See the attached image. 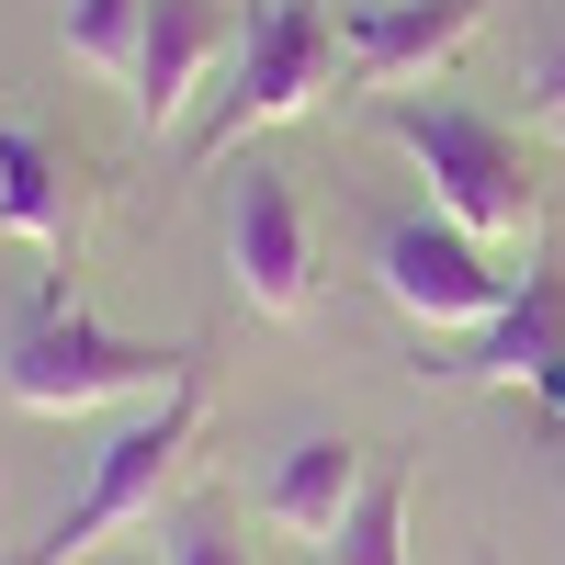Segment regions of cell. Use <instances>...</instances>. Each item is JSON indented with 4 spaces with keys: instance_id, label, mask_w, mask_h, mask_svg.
<instances>
[{
    "instance_id": "cell-9",
    "label": "cell",
    "mask_w": 565,
    "mask_h": 565,
    "mask_svg": "<svg viewBox=\"0 0 565 565\" xmlns=\"http://www.w3.org/2000/svg\"><path fill=\"white\" fill-rule=\"evenodd\" d=\"M226 45H238V0H148V34H136V125H181L193 114V90L226 68Z\"/></svg>"
},
{
    "instance_id": "cell-13",
    "label": "cell",
    "mask_w": 565,
    "mask_h": 565,
    "mask_svg": "<svg viewBox=\"0 0 565 565\" xmlns=\"http://www.w3.org/2000/svg\"><path fill=\"white\" fill-rule=\"evenodd\" d=\"M317 565H407V476H396V463L362 487V509L340 521V543H328Z\"/></svg>"
},
{
    "instance_id": "cell-5",
    "label": "cell",
    "mask_w": 565,
    "mask_h": 565,
    "mask_svg": "<svg viewBox=\"0 0 565 565\" xmlns=\"http://www.w3.org/2000/svg\"><path fill=\"white\" fill-rule=\"evenodd\" d=\"M418 385H532L554 441H565V271L532 260L521 282H509V306L487 328H463L452 351L418 340Z\"/></svg>"
},
{
    "instance_id": "cell-8",
    "label": "cell",
    "mask_w": 565,
    "mask_h": 565,
    "mask_svg": "<svg viewBox=\"0 0 565 565\" xmlns=\"http://www.w3.org/2000/svg\"><path fill=\"white\" fill-rule=\"evenodd\" d=\"M476 23H487V0H351V12H340V79L407 90V79L452 68Z\"/></svg>"
},
{
    "instance_id": "cell-4",
    "label": "cell",
    "mask_w": 565,
    "mask_h": 565,
    "mask_svg": "<svg viewBox=\"0 0 565 565\" xmlns=\"http://www.w3.org/2000/svg\"><path fill=\"white\" fill-rule=\"evenodd\" d=\"M373 125L396 136V148L418 159V181H430V215H452L463 238H521L532 226V159H521V136H509L498 114L476 103H407V90H385L373 103Z\"/></svg>"
},
{
    "instance_id": "cell-14",
    "label": "cell",
    "mask_w": 565,
    "mask_h": 565,
    "mask_svg": "<svg viewBox=\"0 0 565 565\" xmlns=\"http://www.w3.org/2000/svg\"><path fill=\"white\" fill-rule=\"evenodd\" d=\"M159 565H249V543H238V521L215 498H193V509L159 521Z\"/></svg>"
},
{
    "instance_id": "cell-7",
    "label": "cell",
    "mask_w": 565,
    "mask_h": 565,
    "mask_svg": "<svg viewBox=\"0 0 565 565\" xmlns=\"http://www.w3.org/2000/svg\"><path fill=\"white\" fill-rule=\"evenodd\" d=\"M226 271H238V306L249 317H306L317 306V226L295 204V181L271 159H249L226 181Z\"/></svg>"
},
{
    "instance_id": "cell-6",
    "label": "cell",
    "mask_w": 565,
    "mask_h": 565,
    "mask_svg": "<svg viewBox=\"0 0 565 565\" xmlns=\"http://www.w3.org/2000/svg\"><path fill=\"white\" fill-rule=\"evenodd\" d=\"M373 282H385V306L418 317L430 340L487 328V317L509 306V271L487 260V238H463L452 215H396L385 238H373Z\"/></svg>"
},
{
    "instance_id": "cell-11",
    "label": "cell",
    "mask_w": 565,
    "mask_h": 565,
    "mask_svg": "<svg viewBox=\"0 0 565 565\" xmlns=\"http://www.w3.org/2000/svg\"><path fill=\"white\" fill-rule=\"evenodd\" d=\"M0 238L45 249V271H79V193L34 125H0Z\"/></svg>"
},
{
    "instance_id": "cell-2",
    "label": "cell",
    "mask_w": 565,
    "mask_h": 565,
    "mask_svg": "<svg viewBox=\"0 0 565 565\" xmlns=\"http://www.w3.org/2000/svg\"><path fill=\"white\" fill-rule=\"evenodd\" d=\"M340 79V12L328 0H238V45L215 68V103L193 114V170H215L226 148H249L260 125L317 114V90Z\"/></svg>"
},
{
    "instance_id": "cell-10",
    "label": "cell",
    "mask_w": 565,
    "mask_h": 565,
    "mask_svg": "<svg viewBox=\"0 0 565 565\" xmlns=\"http://www.w3.org/2000/svg\"><path fill=\"white\" fill-rule=\"evenodd\" d=\"M362 441H340V430H306L295 452H282L271 463V487H260V521L282 532V543H340V521H351V509H362Z\"/></svg>"
},
{
    "instance_id": "cell-1",
    "label": "cell",
    "mask_w": 565,
    "mask_h": 565,
    "mask_svg": "<svg viewBox=\"0 0 565 565\" xmlns=\"http://www.w3.org/2000/svg\"><path fill=\"white\" fill-rule=\"evenodd\" d=\"M204 351L193 340H114L103 317L79 306V271H45L34 306L12 317L0 340V396L34 407V418H90V407H125V396H170Z\"/></svg>"
},
{
    "instance_id": "cell-3",
    "label": "cell",
    "mask_w": 565,
    "mask_h": 565,
    "mask_svg": "<svg viewBox=\"0 0 565 565\" xmlns=\"http://www.w3.org/2000/svg\"><path fill=\"white\" fill-rule=\"evenodd\" d=\"M193 452H204V373H181L170 396H148V418H125V430L90 452V487L45 521V543H23V565H79V554H103L114 532L159 521V498L181 487Z\"/></svg>"
},
{
    "instance_id": "cell-12",
    "label": "cell",
    "mask_w": 565,
    "mask_h": 565,
    "mask_svg": "<svg viewBox=\"0 0 565 565\" xmlns=\"http://www.w3.org/2000/svg\"><path fill=\"white\" fill-rule=\"evenodd\" d=\"M57 34H68V57H79L90 79H136V34H148V0H68V12H57Z\"/></svg>"
},
{
    "instance_id": "cell-15",
    "label": "cell",
    "mask_w": 565,
    "mask_h": 565,
    "mask_svg": "<svg viewBox=\"0 0 565 565\" xmlns=\"http://www.w3.org/2000/svg\"><path fill=\"white\" fill-rule=\"evenodd\" d=\"M521 90H532V114L565 136V0H554V23H543V45H532V79H521Z\"/></svg>"
}]
</instances>
